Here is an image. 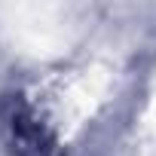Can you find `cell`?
<instances>
[{"instance_id":"cell-1","label":"cell","mask_w":156,"mask_h":156,"mask_svg":"<svg viewBox=\"0 0 156 156\" xmlns=\"http://www.w3.org/2000/svg\"><path fill=\"white\" fill-rule=\"evenodd\" d=\"M0 132L19 156H61L55 135L43 119H37V110L25 101V95L0 98Z\"/></svg>"}]
</instances>
